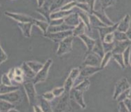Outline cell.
Listing matches in <instances>:
<instances>
[{"label":"cell","instance_id":"obj_1","mask_svg":"<svg viewBox=\"0 0 131 112\" xmlns=\"http://www.w3.org/2000/svg\"><path fill=\"white\" fill-rule=\"evenodd\" d=\"M52 63H53V60L51 59H48L46 61L42 68L35 74V77L32 79V81L35 85L41 82H44L47 79L49 69Z\"/></svg>","mask_w":131,"mask_h":112},{"label":"cell","instance_id":"obj_2","mask_svg":"<svg viewBox=\"0 0 131 112\" xmlns=\"http://www.w3.org/2000/svg\"><path fill=\"white\" fill-rule=\"evenodd\" d=\"M23 84V87L27 95L29 104L32 105L37 104L38 101L37 94V91L35 90V84L33 83L32 80L24 81Z\"/></svg>","mask_w":131,"mask_h":112},{"label":"cell","instance_id":"obj_3","mask_svg":"<svg viewBox=\"0 0 131 112\" xmlns=\"http://www.w3.org/2000/svg\"><path fill=\"white\" fill-rule=\"evenodd\" d=\"M70 93H66L64 92V93L60 96V98L56 106L55 107V109H53V111L56 112H62V111H71L70 107Z\"/></svg>","mask_w":131,"mask_h":112},{"label":"cell","instance_id":"obj_4","mask_svg":"<svg viewBox=\"0 0 131 112\" xmlns=\"http://www.w3.org/2000/svg\"><path fill=\"white\" fill-rule=\"evenodd\" d=\"M74 38V37L73 36H69L59 42L58 48L56 52L57 55L62 56L64 54L70 53L72 51V43Z\"/></svg>","mask_w":131,"mask_h":112},{"label":"cell","instance_id":"obj_5","mask_svg":"<svg viewBox=\"0 0 131 112\" xmlns=\"http://www.w3.org/2000/svg\"><path fill=\"white\" fill-rule=\"evenodd\" d=\"M69 36H72V30H67L58 32H46V34H43L44 37L48 38L51 41L56 43L61 41L64 38Z\"/></svg>","mask_w":131,"mask_h":112},{"label":"cell","instance_id":"obj_6","mask_svg":"<svg viewBox=\"0 0 131 112\" xmlns=\"http://www.w3.org/2000/svg\"><path fill=\"white\" fill-rule=\"evenodd\" d=\"M0 99L5 100L12 104L18 103L22 100V94L18 90H16L7 93L0 95Z\"/></svg>","mask_w":131,"mask_h":112},{"label":"cell","instance_id":"obj_7","mask_svg":"<svg viewBox=\"0 0 131 112\" xmlns=\"http://www.w3.org/2000/svg\"><path fill=\"white\" fill-rule=\"evenodd\" d=\"M102 59L100 58L97 54L91 51L87 53L86 58L83 62V66H93V67H100Z\"/></svg>","mask_w":131,"mask_h":112},{"label":"cell","instance_id":"obj_8","mask_svg":"<svg viewBox=\"0 0 131 112\" xmlns=\"http://www.w3.org/2000/svg\"><path fill=\"white\" fill-rule=\"evenodd\" d=\"M128 88H130V85L128 79L126 78H122L116 84L115 88H114V96H113V99L116 100V97L122 92L125 91L127 89H128Z\"/></svg>","mask_w":131,"mask_h":112},{"label":"cell","instance_id":"obj_9","mask_svg":"<svg viewBox=\"0 0 131 112\" xmlns=\"http://www.w3.org/2000/svg\"><path fill=\"white\" fill-rule=\"evenodd\" d=\"M83 93L80 91L72 88L70 92V96L71 99H74L82 109H86V104L83 99Z\"/></svg>","mask_w":131,"mask_h":112},{"label":"cell","instance_id":"obj_10","mask_svg":"<svg viewBox=\"0 0 131 112\" xmlns=\"http://www.w3.org/2000/svg\"><path fill=\"white\" fill-rule=\"evenodd\" d=\"M4 14L18 23H31L33 20V18L27 15H25V14L12 13V12H8V11H6Z\"/></svg>","mask_w":131,"mask_h":112},{"label":"cell","instance_id":"obj_11","mask_svg":"<svg viewBox=\"0 0 131 112\" xmlns=\"http://www.w3.org/2000/svg\"><path fill=\"white\" fill-rule=\"evenodd\" d=\"M102 68L100 67H93V66H84L82 70H80L79 76L81 77L86 79L91 76L92 75L100 72Z\"/></svg>","mask_w":131,"mask_h":112},{"label":"cell","instance_id":"obj_12","mask_svg":"<svg viewBox=\"0 0 131 112\" xmlns=\"http://www.w3.org/2000/svg\"><path fill=\"white\" fill-rule=\"evenodd\" d=\"M92 14L95 15V16H96L97 18L99 19L100 21L102 22V23H104L106 26H112L114 24V23H113L111 20H110L107 16L105 14V12H104V10L103 9H99V10H95V9H94L93 12H92Z\"/></svg>","mask_w":131,"mask_h":112},{"label":"cell","instance_id":"obj_13","mask_svg":"<svg viewBox=\"0 0 131 112\" xmlns=\"http://www.w3.org/2000/svg\"><path fill=\"white\" fill-rule=\"evenodd\" d=\"M114 48L112 51V53H123V52L126 49V48L130 46V40L122 41H114Z\"/></svg>","mask_w":131,"mask_h":112},{"label":"cell","instance_id":"obj_14","mask_svg":"<svg viewBox=\"0 0 131 112\" xmlns=\"http://www.w3.org/2000/svg\"><path fill=\"white\" fill-rule=\"evenodd\" d=\"M118 23L114 24L112 26H105V27H99V28L97 29L98 30V32H99L98 35H99L100 38V39H101L102 41L103 40V39H104L105 35H107V34H110V33H113L115 30H116Z\"/></svg>","mask_w":131,"mask_h":112},{"label":"cell","instance_id":"obj_15","mask_svg":"<svg viewBox=\"0 0 131 112\" xmlns=\"http://www.w3.org/2000/svg\"><path fill=\"white\" fill-rule=\"evenodd\" d=\"M79 22H80V18L77 12L76 13L74 12L64 18V23L72 27H76L79 23Z\"/></svg>","mask_w":131,"mask_h":112},{"label":"cell","instance_id":"obj_16","mask_svg":"<svg viewBox=\"0 0 131 112\" xmlns=\"http://www.w3.org/2000/svg\"><path fill=\"white\" fill-rule=\"evenodd\" d=\"M130 17L129 14H126L124 16L120 23H118L117 29L116 30L120 31V32H126L128 28H130Z\"/></svg>","mask_w":131,"mask_h":112},{"label":"cell","instance_id":"obj_17","mask_svg":"<svg viewBox=\"0 0 131 112\" xmlns=\"http://www.w3.org/2000/svg\"><path fill=\"white\" fill-rule=\"evenodd\" d=\"M74 28V27L70 26V25L63 23L61 25H56V26H49L48 30H47V32H63V31H67V30H73Z\"/></svg>","mask_w":131,"mask_h":112},{"label":"cell","instance_id":"obj_18","mask_svg":"<svg viewBox=\"0 0 131 112\" xmlns=\"http://www.w3.org/2000/svg\"><path fill=\"white\" fill-rule=\"evenodd\" d=\"M33 23H18V26L21 29L23 34L25 37L29 38L31 37V29Z\"/></svg>","mask_w":131,"mask_h":112},{"label":"cell","instance_id":"obj_19","mask_svg":"<svg viewBox=\"0 0 131 112\" xmlns=\"http://www.w3.org/2000/svg\"><path fill=\"white\" fill-rule=\"evenodd\" d=\"M92 51L95 54H97L101 59L104 56V50H103V46H102V41L100 39L99 35H98V38L95 40V43L94 44V46L93 49H92Z\"/></svg>","mask_w":131,"mask_h":112},{"label":"cell","instance_id":"obj_20","mask_svg":"<svg viewBox=\"0 0 131 112\" xmlns=\"http://www.w3.org/2000/svg\"><path fill=\"white\" fill-rule=\"evenodd\" d=\"M74 13V9L70 11H62V10H58L51 13L50 18L51 19H63L71 14Z\"/></svg>","mask_w":131,"mask_h":112},{"label":"cell","instance_id":"obj_21","mask_svg":"<svg viewBox=\"0 0 131 112\" xmlns=\"http://www.w3.org/2000/svg\"><path fill=\"white\" fill-rule=\"evenodd\" d=\"M86 29H87L86 25L84 24V23H83L82 20H81V19H80V22H79V23L76 27H74V28L73 29L72 36L74 37H79L80 35L85 34Z\"/></svg>","mask_w":131,"mask_h":112},{"label":"cell","instance_id":"obj_22","mask_svg":"<svg viewBox=\"0 0 131 112\" xmlns=\"http://www.w3.org/2000/svg\"><path fill=\"white\" fill-rule=\"evenodd\" d=\"M79 37H80L81 39L83 41V43L86 44V46L87 47V49H88V52L87 53H89V52L92 51V49L93 48L94 44L95 43V40L91 38L90 37H88V35H85V34L80 35Z\"/></svg>","mask_w":131,"mask_h":112},{"label":"cell","instance_id":"obj_23","mask_svg":"<svg viewBox=\"0 0 131 112\" xmlns=\"http://www.w3.org/2000/svg\"><path fill=\"white\" fill-rule=\"evenodd\" d=\"M37 11L45 18L47 23H50V21H51L50 15H51V11H50V6L46 5L45 4H44L41 7H39L37 9Z\"/></svg>","mask_w":131,"mask_h":112},{"label":"cell","instance_id":"obj_24","mask_svg":"<svg viewBox=\"0 0 131 112\" xmlns=\"http://www.w3.org/2000/svg\"><path fill=\"white\" fill-rule=\"evenodd\" d=\"M89 20H90V25L91 28H95L97 29L99 27H105L106 25L102 23V22L99 19L97 18L96 16L93 15V14H89Z\"/></svg>","mask_w":131,"mask_h":112},{"label":"cell","instance_id":"obj_25","mask_svg":"<svg viewBox=\"0 0 131 112\" xmlns=\"http://www.w3.org/2000/svg\"><path fill=\"white\" fill-rule=\"evenodd\" d=\"M70 2H71V0H53V2L50 5V11L52 13L53 11H58L62 6Z\"/></svg>","mask_w":131,"mask_h":112},{"label":"cell","instance_id":"obj_26","mask_svg":"<svg viewBox=\"0 0 131 112\" xmlns=\"http://www.w3.org/2000/svg\"><path fill=\"white\" fill-rule=\"evenodd\" d=\"M77 13L79 15V18L81 19V20L84 23V24L86 25V27H87V29L88 31H91V25H90V20H89V14L86 13L85 11H82L79 9V11H77Z\"/></svg>","mask_w":131,"mask_h":112},{"label":"cell","instance_id":"obj_27","mask_svg":"<svg viewBox=\"0 0 131 112\" xmlns=\"http://www.w3.org/2000/svg\"><path fill=\"white\" fill-rule=\"evenodd\" d=\"M20 68H21L22 71L23 72V76H26V77L28 78V79H32L33 78L35 77V76L36 74H35V72L32 71V69L28 66V64H27L26 62H24L22 63Z\"/></svg>","mask_w":131,"mask_h":112},{"label":"cell","instance_id":"obj_28","mask_svg":"<svg viewBox=\"0 0 131 112\" xmlns=\"http://www.w3.org/2000/svg\"><path fill=\"white\" fill-rule=\"evenodd\" d=\"M32 23H33V25H35L37 27H39L43 32V34H46L47 32L48 28L49 27V23H48L46 21H41V20L35 18H33Z\"/></svg>","mask_w":131,"mask_h":112},{"label":"cell","instance_id":"obj_29","mask_svg":"<svg viewBox=\"0 0 131 112\" xmlns=\"http://www.w3.org/2000/svg\"><path fill=\"white\" fill-rule=\"evenodd\" d=\"M90 84H91L90 81L88 80L87 78H86L81 82H80L77 85H76L74 88H74L76 90H78V91H80L81 92L84 93V92H86V91H87L89 89Z\"/></svg>","mask_w":131,"mask_h":112},{"label":"cell","instance_id":"obj_30","mask_svg":"<svg viewBox=\"0 0 131 112\" xmlns=\"http://www.w3.org/2000/svg\"><path fill=\"white\" fill-rule=\"evenodd\" d=\"M16 90H19L18 86H16V85H6L4 84H0V95L2 94H5L11 91H16Z\"/></svg>","mask_w":131,"mask_h":112},{"label":"cell","instance_id":"obj_31","mask_svg":"<svg viewBox=\"0 0 131 112\" xmlns=\"http://www.w3.org/2000/svg\"><path fill=\"white\" fill-rule=\"evenodd\" d=\"M13 108H15V106L12 103L0 99V111H9Z\"/></svg>","mask_w":131,"mask_h":112},{"label":"cell","instance_id":"obj_32","mask_svg":"<svg viewBox=\"0 0 131 112\" xmlns=\"http://www.w3.org/2000/svg\"><path fill=\"white\" fill-rule=\"evenodd\" d=\"M26 62L35 74H37L42 68L43 65V64H41L40 62L37 61H27Z\"/></svg>","mask_w":131,"mask_h":112},{"label":"cell","instance_id":"obj_33","mask_svg":"<svg viewBox=\"0 0 131 112\" xmlns=\"http://www.w3.org/2000/svg\"><path fill=\"white\" fill-rule=\"evenodd\" d=\"M130 46H128L125 51H123L122 55H123V62L126 67H129L130 65Z\"/></svg>","mask_w":131,"mask_h":112},{"label":"cell","instance_id":"obj_34","mask_svg":"<svg viewBox=\"0 0 131 112\" xmlns=\"http://www.w3.org/2000/svg\"><path fill=\"white\" fill-rule=\"evenodd\" d=\"M114 34V41H122L129 40L127 36H126V33L123 32H120L118 30H115L113 32Z\"/></svg>","mask_w":131,"mask_h":112},{"label":"cell","instance_id":"obj_35","mask_svg":"<svg viewBox=\"0 0 131 112\" xmlns=\"http://www.w3.org/2000/svg\"><path fill=\"white\" fill-rule=\"evenodd\" d=\"M112 56V52H107V53H104V56L102 57V60H101V62H100V67L102 68V70H103L109 63Z\"/></svg>","mask_w":131,"mask_h":112},{"label":"cell","instance_id":"obj_36","mask_svg":"<svg viewBox=\"0 0 131 112\" xmlns=\"http://www.w3.org/2000/svg\"><path fill=\"white\" fill-rule=\"evenodd\" d=\"M39 105L41 107L43 111H53V109L51 108L50 102L44 99L42 97H41V99L40 104Z\"/></svg>","mask_w":131,"mask_h":112},{"label":"cell","instance_id":"obj_37","mask_svg":"<svg viewBox=\"0 0 131 112\" xmlns=\"http://www.w3.org/2000/svg\"><path fill=\"white\" fill-rule=\"evenodd\" d=\"M112 57L113 58H114V60L117 62L118 64L120 65L122 69H125V68H126V66H125V64H124V62H123V58L122 54L113 53Z\"/></svg>","mask_w":131,"mask_h":112},{"label":"cell","instance_id":"obj_38","mask_svg":"<svg viewBox=\"0 0 131 112\" xmlns=\"http://www.w3.org/2000/svg\"><path fill=\"white\" fill-rule=\"evenodd\" d=\"M73 84H74V80L71 77H70L68 76V77L67 78V79L65 80V82L64 83V92L66 93H70V91L72 90V88L73 87Z\"/></svg>","mask_w":131,"mask_h":112},{"label":"cell","instance_id":"obj_39","mask_svg":"<svg viewBox=\"0 0 131 112\" xmlns=\"http://www.w3.org/2000/svg\"><path fill=\"white\" fill-rule=\"evenodd\" d=\"M100 6H101L100 8L105 10L108 7L114 5L116 0H100Z\"/></svg>","mask_w":131,"mask_h":112},{"label":"cell","instance_id":"obj_40","mask_svg":"<svg viewBox=\"0 0 131 112\" xmlns=\"http://www.w3.org/2000/svg\"><path fill=\"white\" fill-rule=\"evenodd\" d=\"M130 98V88L127 89L125 91L122 92L121 93L116 97V100H117L118 102L123 101L126 98Z\"/></svg>","mask_w":131,"mask_h":112},{"label":"cell","instance_id":"obj_41","mask_svg":"<svg viewBox=\"0 0 131 112\" xmlns=\"http://www.w3.org/2000/svg\"><path fill=\"white\" fill-rule=\"evenodd\" d=\"M77 5V2H74V1H71L70 2H68L66 4H64L63 6H62L61 8H60L59 10H62V11H70L73 9L74 7H76Z\"/></svg>","mask_w":131,"mask_h":112},{"label":"cell","instance_id":"obj_42","mask_svg":"<svg viewBox=\"0 0 131 112\" xmlns=\"http://www.w3.org/2000/svg\"><path fill=\"white\" fill-rule=\"evenodd\" d=\"M76 7H77L81 10L85 11L88 14H90V6L87 3H77V5Z\"/></svg>","mask_w":131,"mask_h":112},{"label":"cell","instance_id":"obj_43","mask_svg":"<svg viewBox=\"0 0 131 112\" xmlns=\"http://www.w3.org/2000/svg\"><path fill=\"white\" fill-rule=\"evenodd\" d=\"M114 43H104L102 42V46H103V50H104V53H107V52H112V51L114 48Z\"/></svg>","mask_w":131,"mask_h":112},{"label":"cell","instance_id":"obj_44","mask_svg":"<svg viewBox=\"0 0 131 112\" xmlns=\"http://www.w3.org/2000/svg\"><path fill=\"white\" fill-rule=\"evenodd\" d=\"M79 72H80V68L79 67H75V68H73L72 70H71L70 74H69V76L74 81V80L78 77V76L79 75Z\"/></svg>","mask_w":131,"mask_h":112},{"label":"cell","instance_id":"obj_45","mask_svg":"<svg viewBox=\"0 0 131 112\" xmlns=\"http://www.w3.org/2000/svg\"><path fill=\"white\" fill-rule=\"evenodd\" d=\"M42 97L46 100L51 102V101L53 100L56 97L53 95V93H52V91H48V92H46L42 95Z\"/></svg>","mask_w":131,"mask_h":112},{"label":"cell","instance_id":"obj_46","mask_svg":"<svg viewBox=\"0 0 131 112\" xmlns=\"http://www.w3.org/2000/svg\"><path fill=\"white\" fill-rule=\"evenodd\" d=\"M52 93H53L56 97H60L62 94L64 93V87H59V88H55L52 91Z\"/></svg>","mask_w":131,"mask_h":112},{"label":"cell","instance_id":"obj_47","mask_svg":"<svg viewBox=\"0 0 131 112\" xmlns=\"http://www.w3.org/2000/svg\"><path fill=\"white\" fill-rule=\"evenodd\" d=\"M2 83L6 85H12V82H11V79L8 77V75L6 73L4 74L2 76Z\"/></svg>","mask_w":131,"mask_h":112},{"label":"cell","instance_id":"obj_48","mask_svg":"<svg viewBox=\"0 0 131 112\" xmlns=\"http://www.w3.org/2000/svg\"><path fill=\"white\" fill-rule=\"evenodd\" d=\"M114 41V34L113 33H110L107 34L104 36V39L102 40V42L104 43H113Z\"/></svg>","mask_w":131,"mask_h":112},{"label":"cell","instance_id":"obj_49","mask_svg":"<svg viewBox=\"0 0 131 112\" xmlns=\"http://www.w3.org/2000/svg\"><path fill=\"white\" fill-rule=\"evenodd\" d=\"M64 23V18L63 19H51L49 23V26H56L61 25Z\"/></svg>","mask_w":131,"mask_h":112},{"label":"cell","instance_id":"obj_50","mask_svg":"<svg viewBox=\"0 0 131 112\" xmlns=\"http://www.w3.org/2000/svg\"><path fill=\"white\" fill-rule=\"evenodd\" d=\"M8 58L7 55L6 54L4 51L3 50V48H2V46H0V64H2V62H5Z\"/></svg>","mask_w":131,"mask_h":112},{"label":"cell","instance_id":"obj_51","mask_svg":"<svg viewBox=\"0 0 131 112\" xmlns=\"http://www.w3.org/2000/svg\"><path fill=\"white\" fill-rule=\"evenodd\" d=\"M118 111L120 112H129L127 107H126L125 104L123 103V101L118 102Z\"/></svg>","mask_w":131,"mask_h":112},{"label":"cell","instance_id":"obj_52","mask_svg":"<svg viewBox=\"0 0 131 112\" xmlns=\"http://www.w3.org/2000/svg\"><path fill=\"white\" fill-rule=\"evenodd\" d=\"M123 103L125 104L126 107H127V109L128 110V111H131V100L130 98H126L124 100H123Z\"/></svg>","mask_w":131,"mask_h":112},{"label":"cell","instance_id":"obj_53","mask_svg":"<svg viewBox=\"0 0 131 112\" xmlns=\"http://www.w3.org/2000/svg\"><path fill=\"white\" fill-rule=\"evenodd\" d=\"M13 80H14V81H16V83H23L24 82L23 76H17V75H15Z\"/></svg>","mask_w":131,"mask_h":112},{"label":"cell","instance_id":"obj_54","mask_svg":"<svg viewBox=\"0 0 131 112\" xmlns=\"http://www.w3.org/2000/svg\"><path fill=\"white\" fill-rule=\"evenodd\" d=\"M95 0H88V5L90 6V14H92V12L95 9Z\"/></svg>","mask_w":131,"mask_h":112},{"label":"cell","instance_id":"obj_55","mask_svg":"<svg viewBox=\"0 0 131 112\" xmlns=\"http://www.w3.org/2000/svg\"><path fill=\"white\" fill-rule=\"evenodd\" d=\"M14 73H15V75H17V76H23V72L20 67H15Z\"/></svg>","mask_w":131,"mask_h":112},{"label":"cell","instance_id":"obj_56","mask_svg":"<svg viewBox=\"0 0 131 112\" xmlns=\"http://www.w3.org/2000/svg\"><path fill=\"white\" fill-rule=\"evenodd\" d=\"M33 106V110H34V111L36 112H41L43 111V110L41 109V107L40 105H38V104H35L34 105H32Z\"/></svg>","mask_w":131,"mask_h":112},{"label":"cell","instance_id":"obj_57","mask_svg":"<svg viewBox=\"0 0 131 112\" xmlns=\"http://www.w3.org/2000/svg\"><path fill=\"white\" fill-rule=\"evenodd\" d=\"M7 75H8V76L11 79V80H13V79H14V77L15 76L14 68H11V69H10V70H9L8 73H7Z\"/></svg>","mask_w":131,"mask_h":112},{"label":"cell","instance_id":"obj_58","mask_svg":"<svg viewBox=\"0 0 131 112\" xmlns=\"http://www.w3.org/2000/svg\"><path fill=\"white\" fill-rule=\"evenodd\" d=\"M46 0H37L38 7H41L45 4Z\"/></svg>","mask_w":131,"mask_h":112},{"label":"cell","instance_id":"obj_59","mask_svg":"<svg viewBox=\"0 0 131 112\" xmlns=\"http://www.w3.org/2000/svg\"><path fill=\"white\" fill-rule=\"evenodd\" d=\"M125 33H126V36H127L128 39L129 40H130V28H128V30H127Z\"/></svg>","mask_w":131,"mask_h":112}]
</instances>
